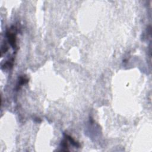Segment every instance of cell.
Instances as JSON below:
<instances>
[{"label":"cell","instance_id":"2","mask_svg":"<svg viewBox=\"0 0 152 152\" xmlns=\"http://www.w3.org/2000/svg\"><path fill=\"white\" fill-rule=\"evenodd\" d=\"M28 82V79H26V77H21L20 78V80H19V82H18V84L17 85V88L19 89L20 86H21L22 85H24L25 83H26Z\"/></svg>","mask_w":152,"mask_h":152},{"label":"cell","instance_id":"1","mask_svg":"<svg viewBox=\"0 0 152 152\" xmlns=\"http://www.w3.org/2000/svg\"><path fill=\"white\" fill-rule=\"evenodd\" d=\"M7 37L8 38L9 43L15 49L17 47L16 45V28L13 27V29H10L9 31L7 32Z\"/></svg>","mask_w":152,"mask_h":152}]
</instances>
